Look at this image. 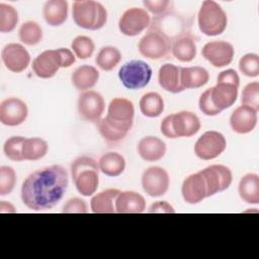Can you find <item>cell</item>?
Returning <instances> with one entry per match:
<instances>
[{
  "mask_svg": "<svg viewBox=\"0 0 259 259\" xmlns=\"http://www.w3.org/2000/svg\"><path fill=\"white\" fill-rule=\"evenodd\" d=\"M68 184V171L61 165L35 170L22 183L21 200L32 210L53 208L63 198Z\"/></svg>",
  "mask_w": 259,
  "mask_h": 259,
  "instance_id": "obj_1",
  "label": "cell"
},
{
  "mask_svg": "<svg viewBox=\"0 0 259 259\" xmlns=\"http://www.w3.org/2000/svg\"><path fill=\"white\" fill-rule=\"evenodd\" d=\"M98 163L89 156H80L71 164V176L78 192L83 196H91L99 184Z\"/></svg>",
  "mask_w": 259,
  "mask_h": 259,
  "instance_id": "obj_2",
  "label": "cell"
},
{
  "mask_svg": "<svg viewBox=\"0 0 259 259\" xmlns=\"http://www.w3.org/2000/svg\"><path fill=\"white\" fill-rule=\"evenodd\" d=\"M72 15L74 22L81 28L97 30L107 21V11L104 6L94 0H79L73 3Z\"/></svg>",
  "mask_w": 259,
  "mask_h": 259,
  "instance_id": "obj_3",
  "label": "cell"
},
{
  "mask_svg": "<svg viewBox=\"0 0 259 259\" xmlns=\"http://www.w3.org/2000/svg\"><path fill=\"white\" fill-rule=\"evenodd\" d=\"M200 31L207 36H215L225 31L228 25V16L219 3L212 0L202 2L197 15Z\"/></svg>",
  "mask_w": 259,
  "mask_h": 259,
  "instance_id": "obj_4",
  "label": "cell"
},
{
  "mask_svg": "<svg viewBox=\"0 0 259 259\" xmlns=\"http://www.w3.org/2000/svg\"><path fill=\"white\" fill-rule=\"evenodd\" d=\"M190 24L191 22L187 18L169 10L151 20L149 31L160 33L173 41L178 37L190 34Z\"/></svg>",
  "mask_w": 259,
  "mask_h": 259,
  "instance_id": "obj_5",
  "label": "cell"
},
{
  "mask_svg": "<svg viewBox=\"0 0 259 259\" xmlns=\"http://www.w3.org/2000/svg\"><path fill=\"white\" fill-rule=\"evenodd\" d=\"M118 78L125 88L141 89L149 84L152 78V69L144 61L133 60L120 67Z\"/></svg>",
  "mask_w": 259,
  "mask_h": 259,
  "instance_id": "obj_6",
  "label": "cell"
},
{
  "mask_svg": "<svg viewBox=\"0 0 259 259\" xmlns=\"http://www.w3.org/2000/svg\"><path fill=\"white\" fill-rule=\"evenodd\" d=\"M134 115L133 102L123 97H116L110 101L105 117L114 126L128 133L134 123Z\"/></svg>",
  "mask_w": 259,
  "mask_h": 259,
  "instance_id": "obj_7",
  "label": "cell"
},
{
  "mask_svg": "<svg viewBox=\"0 0 259 259\" xmlns=\"http://www.w3.org/2000/svg\"><path fill=\"white\" fill-rule=\"evenodd\" d=\"M227 147V141L223 134L217 131L203 133L194 145V153L201 160H212L219 157Z\"/></svg>",
  "mask_w": 259,
  "mask_h": 259,
  "instance_id": "obj_8",
  "label": "cell"
},
{
  "mask_svg": "<svg viewBox=\"0 0 259 259\" xmlns=\"http://www.w3.org/2000/svg\"><path fill=\"white\" fill-rule=\"evenodd\" d=\"M206 185V197L228 189L232 183L233 175L229 167L221 164L210 165L199 171Z\"/></svg>",
  "mask_w": 259,
  "mask_h": 259,
  "instance_id": "obj_9",
  "label": "cell"
},
{
  "mask_svg": "<svg viewBox=\"0 0 259 259\" xmlns=\"http://www.w3.org/2000/svg\"><path fill=\"white\" fill-rule=\"evenodd\" d=\"M77 108L82 119L97 123L104 112L105 102L100 93L94 90H87L80 94Z\"/></svg>",
  "mask_w": 259,
  "mask_h": 259,
  "instance_id": "obj_10",
  "label": "cell"
},
{
  "mask_svg": "<svg viewBox=\"0 0 259 259\" xmlns=\"http://www.w3.org/2000/svg\"><path fill=\"white\" fill-rule=\"evenodd\" d=\"M170 184L168 172L159 166L147 168L142 175V187L146 194L152 197L164 195Z\"/></svg>",
  "mask_w": 259,
  "mask_h": 259,
  "instance_id": "obj_11",
  "label": "cell"
},
{
  "mask_svg": "<svg viewBox=\"0 0 259 259\" xmlns=\"http://www.w3.org/2000/svg\"><path fill=\"white\" fill-rule=\"evenodd\" d=\"M151 17L149 13L139 7H132L123 12L118 21L120 32L127 36H136L150 26Z\"/></svg>",
  "mask_w": 259,
  "mask_h": 259,
  "instance_id": "obj_12",
  "label": "cell"
},
{
  "mask_svg": "<svg viewBox=\"0 0 259 259\" xmlns=\"http://www.w3.org/2000/svg\"><path fill=\"white\" fill-rule=\"evenodd\" d=\"M140 54L150 60L165 58L171 51V41L160 33L149 31L139 41Z\"/></svg>",
  "mask_w": 259,
  "mask_h": 259,
  "instance_id": "obj_13",
  "label": "cell"
},
{
  "mask_svg": "<svg viewBox=\"0 0 259 259\" xmlns=\"http://www.w3.org/2000/svg\"><path fill=\"white\" fill-rule=\"evenodd\" d=\"M235 50L232 44L226 40H212L202 48V57L215 68H223L232 63Z\"/></svg>",
  "mask_w": 259,
  "mask_h": 259,
  "instance_id": "obj_14",
  "label": "cell"
},
{
  "mask_svg": "<svg viewBox=\"0 0 259 259\" xmlns=\"http://www.w3.org/2000/svg\"><path fill=\"white\" fill-rule=\"evenodd\" d=\"M27 115L26 103L17 97L6 98L0 104V121L4 125H19L25 121Z\"/></svg>",
  "mask_w": 259,
  "mask_h": 259,
  "instance_id": "obj_15",
  "label": "cell"
},
{
  "mask_svg": "<svg viewBox=\"0 0 259 259\" xmlns=\"http://www.w3.org/2000/svg\"><path fill=\"white\" fill-rule=\"evenodd\" d=\"M1 59L5 68L13 73L23 72L30 62V56L26 49L16 42L8 44L2 49Z\"/></svg>",
  "mask_w": 259,
  "mask_h": 259,
  "instance_id": "obj_16",
  "label": "cell"
},
{
  "mask_svg": "<svg viewBox=\"0 0 259 259\" xmlns=\"http://www.w3.org/2000/svg\"><path fill=\"white\" fill-rule=\"evenodd\" d=\"M60 68H62V59L58 49L47 50L32 61V70L38 78H52L57 74Z\"/></svg>",
  "mask_w": 259,
  "mask_h": 259,
  "instance_id": "obj_17",
  "label": "cell"
},
{
  "mask_svg": "<svg viewBox=\"0 0 259 259\" xmlns=\"http://www.w3.org/2000/svg\"><path fill=\"white\" fill-rule=\"evenodd\" d=\"M257 110L247 105L238 106L230 116V125L237 134H248L252 132L258 120Z\"/></svg>",
  "mask_w": 259,
  "mask_h": 259,
  "instance_id": "obj_18",
  "label": "cell"
},
{
  "mask_svg": "<svg viewBox=\"0 0 259 259\" xmlns=\"http://www.w3.org/2000/svg\"><path fill=\"white\" fill-rule=\"evenodd\" d=\"M181 194L184 201L189 204H196L206 197L205 181L199 171L184 179L181 186Z\"/></svg>",
  "mask_w": 259,
  "mask_h": 259,
  "instance_id": "obj_19",
  "label": "cell"
},
{
  "mask_svg": "<svg viewBox=\"0 0 259 259\" xmlns=\"http://www.w3.org/2000/svg\"><path fill=\"white\" fill-rule=\"evenodd\" d=\"M172 115L173 131L177 138H190L200 130V120L195 113L182 110Z\"/></svg>",
  "mask_w": 259,
  "mask_h": 259,
  "instance_id": "obj_20",
  "label": "cell"
},
{
  "mask_svg": "<svg viewBox=\"0 0 259 259\" xmlns=\"http://www.w3.org/2000/svg\"><path fill=\"white\" fill-rule=\"evenodd\" d=\"M145 209L146 200L136 191H120L115 199V211L118 213H141Z\"/></svg>",
  "mask_w": 259,
  "mask_h": 259,
  "instance_id": "obj_21",
  "label": "cell"
},
{
  "mask_svg": "<svg viewBox=\"0 0 259 259\" xmlns=\"http://www.w3.org/2000/svg\"><path fill=\"white\" fill-rule=\"evenodd\" d=\"M138 153L147 162L159 161L166 154V144L157 137L148 136L140 140Z\"/></svg>",
  "mask_w": 259,
  "mask_h": 259,
  "instance_id": "obj_22",
  "label": "cell"
},
{
  "mask_svg": "<svg viewBox=\"0 0 259 259\" xmlns=\"http://www.w3.org/2000/svg\"><path fill=\"white\" fill-rule=\"evenodd\" d=\"M181 67L173 64H164L160 67L158 72V81L160 86L170 92L179 93L184 90L180 80Z\"/></svg>",
  "mask_w": 259,
  "mask_h": 259,
  "instance_id": "obj_23",
  "label": "cell"
},
{
  "mask_svg": "<svg viewBox=\"0 0 259 259\" xmlns=\"http://www.w3.org/2000/svg\"><path fill=\"white\" fill-rule=\"evenodd\" d=\"M210 97L213 105L223 111L236 102L238 88L228 83H217L215 86L210 88Z\"/></svg>",
  "mask_w": 259,
  "mask_h": 259,
  "instance_id": "obj_24",
  "label": "cell"
},
{
  "mask_svg": "<svg viewBox=\"0 0 259 259\" xmlns=\"http://www.w3.org/2000/svg\"><path fill=\"white\" fill-rule=\"evenodd\" d=\"M99 79V72L90 65H82L74 70L71 81L74 87L79 91H87L93 88Z\"/></svg>",
  "mask_w": 259,
  "mask_h": 259,
  "instance_id": "obj_25",
  "label": "cell"
},
{
  "mask_svg": "<svg viewBox=\"0 0 259 259\" xmlns=\"http://www.w3.org/2000/svg\"><path fill=\"white\" fill-rule=\"evenodd\" d=\"M42 15L49 25H62L68 17V2L66 0L47 1L42 7Z\"/></svg>",
  "mask_w": 259,
  "mask_h": 259,
  "instance_id": "obj_26",
  "label": "cell"
},
{
  "mask_svg": "<svg viewBox=\"0 0 259 259\" xmlns=\"http://www.w3.org/2000/svg\"><path fill=\"white\" fill-rule=\"evenodd\" d=\"M181 85L185 89H196L204 86L209 80L208 72L200 67H181L180 72Z\"/></svg>",
  "mask_w": 259,
  "mask_h": 259,
  "instance_id": "obj_27",
  "label": "cell"
},
{
  "mask_svg": "<svg viewBox=\"0 0 259 259\" xmlns=\"http://www.w3.org/2000/svg\"><path fill=\"white\" fill-rule=\"evenodd\" d=\"M120 190L108 188L95 194L90 200V207L94 213H113L115 211V199Z\"/></svg>",
  "mask_w": 259,
  "mask_h": 259,
  "instance_id": "obj_28",
  "label": "cell"
},
{
  "mask_svg": "<svg viewBox=\"0 0 259 259\" xmlns=\"http://www.w3.org/2000/svg\"><path fill=\"white\" fill-rule=\"evenodd\" d=\"M173 56L180 62L189 63L196 57V42L191 34L174 39L171 44Z\"/></svg>",
  "mask_w": 259,
  "mask_h": 259,
  "instance_id": "obj_29",
  "label": "cell"
},
{
  "mask_svg": "<svg viewBox=\"0 0 259 259\" xmlns=\"http://www.w3.org/2000/svg\"><path fill=\"white\" fill-rule=\"evenodd\" d=\"M238 191L241 199L246 203H259V176L255 173L244 175L239 182Z\"/></svg>",
  "mask_w": 259,
  "mask_h": 259,
  "instance_id": "obj_30",
  "label": "cell"
},
{
  "mask_svg": "<svg viewBox=\"0 0 259 259\" xmlns=\"http://www.w3.org/2000/svg\"><path fill=\"white\" fill-rule=\"evenodd\" d=\"M99 170L109 177L119 176L125 168V160L117 152H108L103 154L98 161Z\"/></svg>",
  "mask_w": 259,
  "mask_h": 259,
  "instance_id": "obj_31",
  "label": "cell"
},
{
  "mask_svg": "<svg viewBox=\"0 0 259 259\" xmlns=\"http://www.w3.org/2000/svg\"><path fill=\"white\" fill-rule=\"evenodd\" d=\"M140 110L147 117H158L164 110V100L157 92H148L140 99Z\"/></svg>",
  "mask_w": 259,
  "mask_h": 259,
  "instance_id": "obj_32",
  "label": "cell"
},
{
  "mask_svg": "<svg viewBox=\"0 0 259 259\" xmlns=\"http://www.w3.org/2000/svg\"><path fill=\"white\" fill-rule=\"evenodd\" d=\"M48 143L41 138H25L22 146V157L25 161H36L48 153Z\"/></svg>",
  "mask_w": 259,
  "mask_h": 259,
  "instance_id": "obj_33",
  "label": "cell"
},
{
  "mask_svg": "<svg viewBox=\"0 0 259 259\" xmlns=\"http://www.w3.org/2000/svg\"><path fill=\"white\" fill-rule=\"evenodd\" d=\"M121 60V54L119 50L112 46H106L100 49L95 62L97 66L103 71H111L114 69Z\"/></svg>",
  "mask_w": 259,
  "mask_h": 259,
  "instance_id": "obj_34",
  "label": "cell"
},
{
  "mask_svg": "<svg viewBox=\"0 0 259 259\" xmlns=\"http://www.w3.org/2000/svg\"><path fill=\"white\" fill-rule=\"evenodd\" d=\"M18 36L22 44L35 46L42 39V29L37 22L29 20L21 24L18 30Z\"/></svg>",
  "mask_w": 259,
  "mask_h": 259,
  "instance_id": "obj_35",
  "label": "cell"
},
{
  "mask_svg": "<svg viewBox=\"0 0 259 259\" xmlns=\"http://www.w3.org/2000/svg\"><path fill=\"white\" fill-rule=\"evenodd\" d=\"M17 10L8 4L0 3V31L2 33L11 32L17 25Z\"/></svg>",
  "mask_w": 259,
  "mask_h": 259,
  "instance_id": "obj_36",
  "label": "cell"
},
{
  "mask_svg": "<svg viewBox=\"0 0 259 259\" xmlns=\"http://www.w3.org/2000/svg\"><path fill=\"white\" fill-rule=\"evenodd\" d=\"M97 126H98V131L101 135V137L107 142V143H118L120 141H122L126 135L128 134L125 131H122L116 126H114L113 124H111L106 117L101 118L98 122H97Z\"/></svg>",
  "mask_w": 259,
  "mask_h": 259,
  "instance_id": "obj_37",
  "label": "cell"
},
{
  "mask_svg": "<svg viewBox=\"0 0 259 259\" xmlns=\"http://www.w3.org/2000/svg\"><path fill=\"white\" fill-rule=\"evenodd\" d=\"M71 49L75 56L81 60L89 59L95 50V45L89 36L78 35L71 42Z\"/></svg>",
  "mask_w": 259,
  "mask_h": 259,
  "instance_id": "obj_38",
  "label": "cell"
},
{
  "mask_svg": "<svg viewBox=\"0 0 259 259\" xmlns=\"http://www.w3.org/2000/svg\"><path fill=\"white\" fill-rule=\"evenodd\" d=\"M25 138L21 136H14L8 138L3 146L5 156L15 162L24 161L22 157V146Z\"/></svg>",
  "mask_w": 259,
  "mask_h": 259,
  "instance_id": "obj_39",
  "label": "cell"
},
{
  "mask_svg": "<svg viewBox=\"0 0 259 259\" xmlns=\"http://www.w3.org/2000/svg\"><path fill=\"white\" fill-rule=\"evenodd\" d=\"M239 69L247 77H257L259 75V56L255 53L244 55L239 61Z\"/></svg>",
  "mask_w": 259,
  "mask_h": 259,
  "instance_id": "obj_40",
  "label": "cell"
},
{
  "mask_svg": "<svg viewBox=\"0 0 259 259\" xmlns=\"http://www.w3.org/2000/svg\"><path fill=\"white\" fill-rule=\"evenodd\" d=\"M16 184V173L10 166L0 167V195L4 196L12 192Z\"/></svg>",
  "mask_w": 259,
  "mask_h": 259,
  "instance_id": "obj_41",
  "label": "cell"
},
{
  "mask_svg": "<svg viewBox=\"0 0 259 259\" xmlns=\"http://www.w3.org/2000/svg\"><path fill=\"white\" fill-rule=\"evenodd\" d=\"M242 105H247L259 110V83L257 81L248 83L242 92Z\"/></svg>",
  "mask_w": 259,
  "mask_h": 259,
  "instance_id": "obj_42",
  "label": "cell"
},
{
  "mask_svg": "<svg viewBox=\"0 0 259 259\" xmlns=\"http://www.w3.org/2000/svg\"><path fill=\"white\" fill-rule=\"evenodd\" d=\"M198 106L200 111L207 116H214L220 114L222 111L219 110L212 103L210 97V88L206 89L199 97Z\"/></svg>",
  "mask_w": 259,
  "mask_h": 259,
  "instance_id": "obj_43",
  "label": "cell"
},
{
  "mask_svg": "<svg viewBox=\"0 0 259 259\" xmlns=\"http://www.w3.org/2000/svg\"><path fill=\"white\" fill-rule=\"evenodd\" d=\"M62 212L65 213H86L88 212V207L86 204V201L79 198V197H73L67 200V202L64 204Z\"/></svg>",
  "mask_w": 259,
  "mask_h": 259,
  "instance_id": "obj_44",
  "label": "cell"
},
{
  "mask_svg": "<svg viewBox=\"0 0 259 259\" xmlns=\"http://www.w3.org/2000/svg\"><path fill=\"white\" fill-rule=\"evenodd\" d=\"M143 4L151 13L158 16L171 10L170 6L172 5V2L168 0H146L143 2Z\"/></svg>",
  "mask_w": 259,
  "mask_h": 259,
  "instance_id": "obj_45",
  "label": "cell"
},
{
  "mask_svg": "<svg viewBox=\"0 0 259 259\" xmlns=\"http://www.w3.org/2000/svg\"><path fill=\"white\" fill-rule=\"evenodd\" d=\"M217 83H228V84H232V85L236 86L237 88H239L240 77L234 69H228V70L222 71L218 75Z\"/></svg>",
  "mask_w": 259,
  "mask_h": 259,
  "instance_id": "obj_46",
  "label": "cell"
},
{
  "mask_svg": "<svg viewBox=\"0 0 259 259\" xmlns=\"http://www.w3.org/2000/svg\"><path fill=\"white\" fill-rule=\"evenodd\" d=\"M172 114L167 115L166 117H164V119L161 122L160 125V130L161 133L164 137L168 138V139H177L174 131H173V125H172Z\"/></svg>",
  "mask_w": 259,
  "mask_h": 259,
  "instance_id": "obj_47",
  "label": "cell"
},
{
  "mask_svg": "<svg viewBox=\"0 0 259 259\" xmlns=\"http://www.w3.org/2000/svg\"><path fill=\"white\" fill-rule=\"evenodd\" d=\"M148 211L150 213H162V212L174 213L175 212L174 208L167 201H156V202H154L150 206Z\"/></svg>",
  "mask_w": 259,
  "mask_h": 259,
  "instance_id": "obj_48",
  "label": "cell"
},
{
  "mask_svg": "<svg viewBox=\"0 0 259 259\" xmlns=\"http://www.w3.org/2000/svg\"><path fill=\"white\" fill-rule=\"evenodd\" d=\"M58 51L62 59V68H69L75 63L76 56L72 53L71 50L66 48H60L58 49Z\"/></svg>",
  "mask_w": 259,
  "mask_h": 259,
  "instance_id": "obj_49",
  "label": "cell"
},
{
  "mask_svg": "<svg viewBox=\"0 0 259 259\" xmlns=\"http://www.w3.org/2000/svg\"><path fill=\"white\" fill-rule=\"evenodd\" d=\"M0 212H16V208L7 201H0Z\"/></svg>",
  "mask_w": 259,
  "mask_h": 259,
  "instance_id": "obj_50",
  "label": "cell"
}]
</instances>
